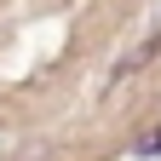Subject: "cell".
<instances>
[{
	"mask_svg": "<svg viewBox=\"0 0 161 161\" xmlns=\"http://www.w3.org/2000/svg\"><path fill=\"white\" fill-rule=\"evenodd\" d=\"M155 52H161V35H144V40H138V46H132V52H127V58H121V64L109 69V80H104V92H115L121 80H132L138 69H150V58H155Z\"/></svg>",
	"mask_w": 161,
	"mask_h": 161,
	"instance_id": "obj_1",
	"label": "cell"
},
{
	"mask_svg": "<svg viewBox=\"0 0 161 161\" xmlns=\"http://www.w3.org/2000/svg\"><path fill=\"white\" fill-rule=\"evenodd\" d=\"M138 155H161V132H144V138H138Z\"/></svg>",
	"mask_w": 161,
	"mask_h": 161,
	"instance_id": "obj_2",
	"label": "cell"
}]
</instances>
